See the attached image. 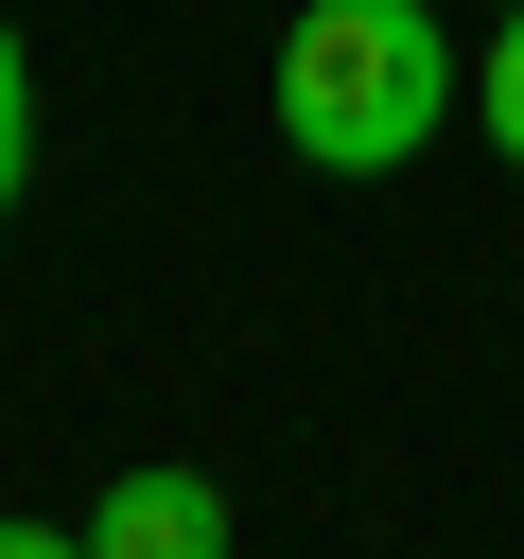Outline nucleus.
Returning a JSON list of instances; mask_svg holds the SVG:
<instances>
[{
	"label": "nucleus",
	"mask_w": 524,
	"mask_h": 559,
	"mask_svg": "<svg viewBox=\"0 0 524 559\" xmlns=\"http://www.w3.org/2000/svg\"><path fill=\"white\" fill-rule=\"evenodd\" d=\"M454 105V35L419 0H297L279 35V140L314 175H402Z\"/></svg>",
	"instance_id": "f257e3e1"
},
{
	"label": "nucleus",
	"mask_w": 524,
	"mask_h": 559,
	"mask_svg": "<svg viewBox=\"0 0 524 559\" xmlns=\"http://www.w3.org/2000/svg\"><path fill=\"white\" fill-rule=\"evenodd\" d=\"M87 559H227V489L210 472H122L87 507Z\"/></svg>",
	"instance_id": "f03ea898"
},
{
	"label": "nucleus",
	"mask_w": 524,
	"mask_h": 559,
	"mask_svg": "<svg viewBox=\"0 0 524 559\" xmlns=\"http://www.w3.org/2000/svg\"><path fill=\"white\" fill-rule=\"evenodd\" d=\"M472 122H489V157H507V175H524V17H507V35H489V70H472Z\"/></svg>",
	"instance_id": "7ed1b4c3"
},
{
	"label": "nucleus",
	"mask_w": 524,
	"mask_h": 559,
	"mask_svg": "<svg viewBox=\"0 0 524 559\" xmlns=\"http://www.w3.org/2000/svg\"><path fill=\"white\" fill-rule=\"evenodd\" d=\"M17 175H35V52L0 35V210H17Z\"/></svg>",
	"instance_id": "20e7f679"
},
{
	"label": "nucleus",
	"mask_w": 524,
	"mask_h": 559,
	"mask_svg": "<svg viewBox=\"0 0 524 559\" xmlns=\"http://www.w3.org/2000/svg\"><path fill=\"white\" fill-rule=\"evenodd\" d=\"M0 559H87V542H52V524H0Z\"/></svg>",
	"instance_id": "39448f33"
}]
</instances>
